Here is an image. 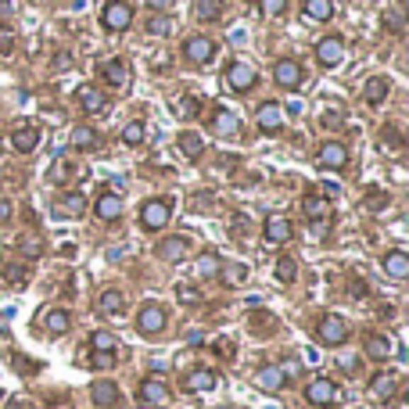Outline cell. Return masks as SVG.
<instances>
[{
    "label": "cell",
    "instance_id": "obj_19",
    "mask_svg": "<svg viewBox=\"0 0 409 409\" xmlns=\"http://www.w3.org/2000/svg\"><path fill=\"white\" fill-rule=\"evenodd\" d=\"M90 398H94V405L108 409V405H115V402H119V384H115V381H94Z\"/></svg>",
    "mask_w": 409,
    "mask_h": 409
},
{
    "label": "cell",
    "instance_id": "obj_23",
    "mask_svg": "<svg viewBox=\"0 0 409 409\" xmlns=\"http://www.w3.org/2000/svg\"><path fill=\"white\" fill-rule=\"evenodd\" d=\"M395 388H398L395 374H377V377L370 381V395L381 398V402H391V398H395Z\"/></svg>",
    "mask_w": 409,
    "mask_h": 409
},
{
    "label": "cell",
    "instance_id": "obj_43",
    "mask_svg": "<svg viewBox=\"0 0 409 409\" xmlns=\"http://www.w3.org/2000/svg\"><path fill=\"white\" fill-rule=\"evenodd\" d=\"M4 280H11L15 287L26 284V266L22 262H4Z\"/></svg>",
    "mask_w": 409,
    "mask_h": 409
},
{
    "label": "cell",
    "instance_id": "obj_4",
    "mask_svg": "<svg viewBox=\"0 0 409 409\" xmlns=\"http://www.w3.org/2000/svg\"><path fill=\"white\" fill-rule=\"evenodd\" d=\"M169 212H172V205H169L165 198H151V201H144V208H140V226H144V230H162V226L169 223Z\"/></svg>",
    "mask_w": 409,
    "mask_h": 409
},
{
    "label": "cell",
    "instance_id": "obj_38",
    "mask_svg": "<svg viewBox=\"0 0 409 409\" xmlns=\"http://www.w3.org/2000/svg\"><path fill=\"white\" fill-rule=\"evenodd\" d=\"M219 269H223V259H219L215 252H205V255L198 259V273H201V276H219Z\"/></svg>",
    "mask_w": 409,
    "mask_h": 409
},
{
    "label": "cell",
    "instance_id": "obj_33",
    "mask_svg": "<svg viewBox=\"0 0 409 409\" xmlns=\"http://www.w3.org/2000/svg\"><path fill=\"white\" fill-rule=\"evenodd\" d=\"M302 205H306V215H309V219H316V223H320V219H327V212H330V205H327V198H323V194H306V201H302Z\"/></svg>",
    "mask_w": 409,
    "mask_h": 409
},
{
    "label": "cell",
    "instance_id": "obj_13",
    "mask_svg": "<svg viewBox=\"0 0 409 409\" xmlns=\"http://www.w3.org/2000/svg\"><path fill=\"white\" fill-rule=\"evenodd\" d=\"M316 162H320V169H344V165H348V151H344L341 140H327V144L320 147Z\"/></svg>",
    "mask_w": 409,
    "mask_h": 409
},
{
    "label": "cell",
    "instance_id": "obj_34",
    "mask_svg": "<svg viewBox=\"0 0 409 409\" xmlns=\"http://www.w3.org/2000/svg\"><path fill=\"white\" fill-rule=\"evenodd\" d=\"M194 15H198L201 22L223 18V0H198V4H194Z\"/></svg>",
    "mask_w": 409,
    "mask_h": 409
},
{
    "label": "cell",
    "instance_id": "obj_17",
    "mask_svg": "<svg viewBox=\"0 0 409 409\" xmlns=\"http://www.w3.org/2000/svg\"><path fill=\"white\" fill-rule=\"evenodd\" d=\"M94 212L104 219V223H111V219H119L123 215V194H115V191H108V194H101L97 201H94Z\"/></svg>",
    "mask_w": 409,
    "mask_h": 409
},
{
    "label": "cell",
    "instance_id": "obj_25",
    "mask_svg": "<svg viewBox=\"0 0 409 409\" xmlns=\"http://www.w3.org/2000/svg\"><path fill=\"white\" fill-rule=\"evenodd\" d=\"M255 384H259V388H266V391H280V388L287 384V377H284V370H280V366H262V370L255 374Z\"/></svg>",
    "mask_w": 409,
    "mask_h": 409
},
{
    "label": "cell",
    "instance_id": "obj_45",
    "mask_svg": "<svg viewBox=\"0 0 409 409\" xmlns=\"http://www.w3.org/2000/svg\"><path fill=\"white\" fill-rule=\"evenodd\" d=\"M177 298H180L184 306H198V302H201L198 287H191V284H180V287H177Z\"/></svg>",
    "mask_w": 409,
    "mask_h": 409
},
{
    "label": "cell",
    "instance_id": "obj_32",
    "mask_svg": "<svg viewBox=\"0 0 409 409\" xmlns=\"http://www.w3.org/2000/svg\"><path fill=\"white\" fill-rule=\"evenodd\" d=\"M180 151H184L191 162H198V158L205 155V140H201L198 133H180Z\"/></svg>",
    "mask_w": 409,
    "mask_h": 409
},
{
    "label": "cell",
    "instance_id": "obj_5",
    "mask_svg": "<svg viewBox=\"0 0 409 409\" xmlns=\"http://www.w3.org/2000/svg\"><path fill=\"white\" fill-rule=\"evenodd\" d=\"M273 79H276V86H284V90H298V86H302V65L295 62V57H280L276 69H273Z\"/></svg>",
    "mask_w": 409,
    "mask_h": 409
},
{
    "label": "cell",
    "instance_id": "obj_26",
    "mask_svg": "<svg viewBox=\"0 0 409 409\" xmlns=\"http://www.w3.org/2000/svg\"><path fill=\"white\" fill-rule=\"evenodd\" d=\"M184 255H187V241L184 237H169V241L158 245V259H165V262H180Z\"/></svg>",
    "mask_w": 409,
    "mask_h": 409
},
{
    "label": "cell",
    "instance_id": "obj_37",
    "mask_svg": "<svg viewBox=\"0 0 409 409\" xmlns=\"http://www.w3.org/2000/svg\"><path fill=\"white\" fill-rule=\"evenodd\" d=\"M219 280H223L226 287H237V284L248 280V266H223V269H219Z\"/></svg>",
    "mask_w": 409,
    "mask_h": 409
},
{
    "label": "cell",
    "instance_id": "obj_49",
    "mask_svg": "<svg viewBox=\"0 0 409 409\" xmlns=\"http://www.w3.org/2000/svg\"><path fill=\"white\" fill-rule=\"evenodd\" d=\"M15 50V36L8 29H0V54H11Z\"/></svg>",
    "mask_w": 409,
    "mask_h": 409
},
{
    "label": "cell",
    "instance_id": "obj_54",
    "mask_svg": "<svg viewBox=\"0 0 409 409\" xmlns=\"http://www.w3.org/2000/svg\"><path fill=\"white\" fill-rule=\"evenodd\" d=\"M341 370L344 374H356V359H341Z\"/></svg>",
    "mask_w": 409,
    "mask_h": 409
},
{
    "label": "cell",
    "instance_id": "obj_8",
    "mask_svg": "<svg viewBox=\"0 0 409 409\" xmlns=\"http://www.w3.org/2000/svg\"><path fill=\"white\" fill-rule=\"evenodd\" d=\"M226 86L237 90V94H248V90L255 86V69L245 65V62H233V65L226 69Z\"/></svg>",
    "mask_w": 409,
    "mask_h": 409
},
{
    "label": "cell",
    "instance_id": "obj_2",
    "mask_svg": "<svg viewBox=\"0 0 409 409\" xmlns=\"http://www.w3.org/2000/svg\"><path fill=\"white\" fill-rule=\"evenodd\" d=\"M101 22H104L111 33H126V29L133 26V8L126 4V0H108Z\"/></svg>",
    "mask_w": 409,
    "mask_h": 409
},
{
    "label": "cell",
    "instance_id": "obj_10",
    "mask_svg": "<svg viewBox=\"0 0 409 409\" xmlns=\"http://www.w3.org/2000/svg\"><path fill=\"white\" fill-rule=\"evenodd\" d=\"M54 212L65 215V219H79V215L86 212V194H83V191H65L62 198L54 201Z\"/></svg>",
    "mask_w": 409,
    "mask_h": 409
},
{
    "label": "cell",
    "instance_id": "obj_11",
    "mask_svg": "<svg viewBox=\"0 0 409 409\" xmlns=\"http://www.w3.org/2000/svg\"><path fill=\"white\" fill-rule=\"evenodd\" d=\"M137 395H140V402H144V405H165V402L172 398V391H169V384H165L162 377H147V381L140 384V391H137Z\"/></svg>",
    "mask_w": 409,
    "mask_h": 409
},
{
    "label": "cell",
    "instance_id": "obj_27",
    "mask_svg": "<svg viewBox=\"0 0 409 409\" xmlns=\"http://www.w3.org/2000/svg\"><path fill=\"white\" fill-rule=\"evenodd\" d=\"M47 177H50V184H57V187H62V184H69V180L76 177V165H72L69 158H54V165H50V172H47Z\"/></svg>",
    "mask_w": 409,
    "mask_h": 409
},
{
    "label": "cell",
    "instance_id": "obj_44",
    "mask_svg": "<svg viewBox=\"0 0 409 409\" xmlns=\"http://www.w3.org/2000/svg\"><path fill=\"white\" fill-rule=\"evenodd\" d=\"M18 248H22V255H26V259H36V255L43 252V241H40V237H33V233H26Z\"/></svg>",
    "mask_w": 409,
    "mask_h": 409
},
{
    "label": "cell",
    "instance_id": "obj_24",
    "mask_svg": "<svg viewBox=\"0 0 409 409\" xmlns=\"http://www.w3.org/2000/svg\"><path fill=\"white\" fill-rule=\"evenodd\" d=\"M384 273H388V276H395V280L409 276V255H405V252H398V248H395V252H388V255H384Z\"/></svg>",
    "mask_w": 409,
    "mask_h": 409
},
{
    "label": "cell",
    "instance_id": "obj_40",
    "mask_svg": "<svg viewBox=\"0 0 409 409\" xmlns=\"http://www.w3.org/2000/svg\"><path fill=\"white\" fill-rule=\"evenodd\" d=\"M144 137H147L144 123H126V126H123V144L137 147V144H144Z\"/></svg>",
    "mask_w": 409,
    "mask_h": 409
},
{
    "label": "cell",
    "instance_id": "obj_41",
    "mask_svg": "<svg viewBox=\"0 0 409 409\" xmlns=\"http://www.w3.org/2000/svg\"><path fill=\"white\" fill-rule=\"evenodd\" d=\"M172 111H177L180 119H194V115H198V101L194 97H177V101H172Z\"/></svg>",
    "mask_w": 409,
    "mask_h": 409
},
{
    "label": "cell",
    "instance_id": "obj_18",
    "mask_svg": "<svg viewBox=\"0 0 409 409\" xmlns=\"http://www.w3.org/2000/svg\"><path fill=\"white\" fill-rule=\"evenodd\" d=\"M212 130L215 133H237L241 130V115L237 111H230V108H212Z\"/></svg>",
    "mask_w": 409,
    "mask_h": 409
},
{
    "label": "cell",
    "instance_id": "obj_30",
    "mask_svg": "<svg viewBox=\"0 0 409 409\" xmlns=\"http://www.w3.org/2000/svg\"><path fill=\"white\" fill-rule=\"evenodd\" d=\"M366 356H370V359H388V356H391V341H388L384 334H370V337H366Z\"/></svg>",
    "mask_w": 409,
    "mask_h": 409
},
{
    "label": "cell",
    "instance_id": "obj_22",
    "mask_svg": "<svg viewBox=\"0 0 409 409\" xmlns=\"http://www.w3.org/2000/svg\"><path fill=\"white\" fill-rule=\"evenodd\" d=\"M104 79L111 83V86H119V90H126L130 86V65L126 62H119V57H115V62H104Z\"/></svg>",
    "mask_w": 409,
    "mask_h": 409
},
{
    "label": "cell",
    "instance_id": "obj_6",
    "mask_svg": "<svg viewBox=\"0 0 409 409\" xmlns=\"http://www.w3.org/2000/svg\"><path fill=\"white\" fill-rule=\"evenodd\" d=\"M184 54H187V62L191 65H212V57H215V43L208 36H191L184 43Z\"/></svg>",
    "mask_w": 409,
    "mask_h": 409
},
{
    "label": "cell",
    "instance_id": "obj_39",
    "mask_svg": "<svg viewBox=\"0 0 409 409\" xmlns=\"http://www.w3.org/2000/svg\"><path fill=\"white\" fill-rule=\"evenodd\" d=\"M90 348H94V352H115V334L94 330V334H90Z\"/></svg>",
    "mask_w": 409,
    "mask_h": 409
},
{
    "label": "cell",
    "instance_id": "obj_16",
    "mask_svg": "<svg viewBox=\"0 0 409 409\" xmlns=\"http://www.w3.org/2000/svg\"><path fill=\"white\" fill-rule=\"evenodd\" d=\"M219 384V377L212 374V370H205V366H198V370H191L187 377H184V391H191V395H198V391H212Z\"/></svg>",
    "mask_w": 409,
    "mask_h": 409
},
{
    "label": "cell",
    "instance_id": "obj_28",
    "mask_svg": "<svg viewBox=\"0 0 409 409\" xmlns=\"http://www.w3.org/2000/svg\"><path fill=\"white\" fill-rule=\"evenodd\" d=\"M306 15L313 22H330L334 18V0H306Z\"/></svg>",
    "mask_w": 409,
    "mask_h": 409
},
{
    "label": "cell",
    "instance_id": "obj_20",
    "mask_svg": "<svg viewBox=\"0 0 409 409\" xmlns=\"http://www.w3.org/2000/svg\"><path fill=\"white\" fill-rule=\"evenodd\" d=\"M262 233H266L269 245H284V241H291V223L284 215H269L266 226H262Z\"/></svg>",
    "mask_w": 409,
    "mask_h": 409
},
{
    "label": "cell",
    "instance_id": "obj_51",
    "mask_svg": "<svg viewBox=\"0 0 409 409\" xmlns=\"http://www.w3.org/2000/svg\"><path fill=\"white\" fill-rule=\"evenodd\" d=\"M388 29H391V33H402V18H398V11L388 15Z\"/></svg>",
    "mask_w": 409,
    "mask_h": 409
},
{
    "label": "cell",
    "instance_id": "obj_35",
    "mask_svg": "<svg viewBox=\"0 0 409 409\" xmlns=\"http://www.w3.org/2000/svg\"><path fill=\"white\" fill-rule=\"evenodd\" d=\"M72 147L94 151V147H97V133H94L90 126H76V130H72Z\"/></svg>",
    "mask_w": 409,
    "mask_h": 409
},
{
    "label": "cell",
    "instance_id": "obj_7",
    "mask_svg": "<svg viewBox=\"0 0 409 409\" xmlns=\"http://www.w3.org/2000/svg\"><path fill=\"white\" fill-rule=\"evenodd\" d=\"M306 398L313 402V405H334L337 402V384L334 381H327V377H316V381H309V388H306Z\"/></svg>",
    "mask_w": 409,
    "mask_h": 409
},
{
    "label": "cell",
    "instance_id": "obj_47",
    "mask_svg": "<svg viewBox=\"0 0 409 409\" xmlns=\"http://www.w3.org/2000/svg\"><path fill=\"white\" fill-rule=\"evenodd\" d=\"M147 8H151L155 15H169L172 8H177V0H147Z\"/></svg>",
    "mask_w": 409,
    "mask_h": 409
},
{
    "label": "cell",
    "instance_id": "obj_50",
    "mask_svg": "<svg viewBox=\"0 0 409 409\" xmlns=\"http://www.w3.org/2000/svg\"><path fill=\"white\" fill-rule=\"evenodd\" d=\"M384 205H388V194H384V191H381V194L370 191V208H384Z\"/></svg>",
    "mask_w": 409,
    "mask_h": 409
},
{
    "label": "cell",
    "instance_id": "obj_36",
    "mask_svg": "<svg viewBox=\"0 0 409 409\" xmlns=\"http://www.w3.org/2000/svg\"><path fill=\"white\" fill-rule=\"evenodd\" d=\"M295 276H298V262L291 259V255H280V259H276V280H280V284H291Z\"/></svg>",
    "mask_w": 409,
    "mask_h": 409
},
{
    "label": "cell",
    "instance_id": "obj_48",
    "mask_svg": "<svg viewBox=\"0 0 409 409\" xmlns=\"http://www.w3.org/2000/svg\"><path fill=\"white\" fill-rule=\"evenodd\" d=\"M94 366L97 370H111L115 366V352H94Z\"/></svg>",
    "mask_w": 409,
    "mask_h": 409
},
{
    "label": "cell",
    "instance_id": "obj_21",
    "mask_svg": "<svg viewBox=\"0 0 409 409\" xmlns=\"http://www.w3.org/2000/svg\"><path fill=\"white\" fill-rule=\"evenodd\" d=\"M123 306H126L123 291H115V287L101 291V298H97V313H101V316H119V313H123Z\"/></svg>",
    "mask_w": 409,
    "mask_h": 409
},
{
    "label": "cell",
    "instance_id": "obj_29",
    "mask_svg": "<svg viewBox=\"0 0 409 409\" xmlns=\"http://www.w3.org/2000/svg\"><path fill=\"white\" fill-rule=\"evenodd\" d=\"M43 327H47L50 334H65V330L72 327V316H69L65 309H50L47 320H43Z\"/></svg>",
    "mask_w": 409,
    "mask_h": 409
},
{
    "label": "cell",
    "instance_id": "obj_9",
    "mask_svg": "<svg viewBox=\"0 0 409 409\" xmlns=\"http://www.w3.org/2000/svg\"><path fill=\"white\" fill-rule=\"evenodd\" d=\"M316 57H320V65H327V69L341 65V62H344V40H341V36L320 40V43H316Z\"/></svg>",
    "mask_w": 409,
    "mask_h": 409
},
{
    "label": "cell",
    "instance_id": "obj_3",
    "mask_svg": "<svg viewBox=\"0 0 409 409\" xmlns=\"http://www.w3.org/2000/svg\"><path fill=\"white\" fill-rule=\"evenodd\" d=\"M165 309L158 306V302H147L140 313H137V330L144 334V337H155V334H162L165 330Z\"/></svg>",
    "mask_w": 409,
    "mask_h": 409
},
{
    "label": "cell",
    "instance_id": "obj_55",
    "mask_svg": "<svg viewBox=\"0 0 409 409\" xmlns=\"http://www.w3.org/2000/svg\"><path fill=\"white\" fill-rule=\"evenodd\" d=\"M4 409H26V405H22V402H8Z\"/></svg>",
    "mask_w": 409,
    "mask_h": 409
},
{
    "label": "cell",
    "instance_id": "obj_52",
    "mask_svg": "<svg viewBox=\"0 0 409 409\" xmlns=\"http://www.w3.org/2000/svg\"><path fill=\"white\" fill-rule=\"evenodd\" d=\"M11 219V201H0V223Z\"/></svg>",
    "mask_w": 409,
    "mask_h": 409
},
{
    "label": "cell",
    "instance_id": "obj_53",
    "mask_svg": "<svg viewBox=\"0 0 409 409\" xmlns=\"http://www.w3.org/2000/svg\"><path fill=\"white\" fill-rule=\"evenodd\" d=\"M0 18H11V0H0Z\"/></svg>",
    "mask_w": 409,
    "mask_h": 409
},
{
    "label": "cell",
    "instance_id": "obj_42",
    "mask_svg": "<svg viewBox=\"0 0 409 409\" xmlns=\"http://www.w3.org/2000/svg\"><path fill=\"white\" fill-rule=\"evenodd\" d=\"M147 33H151V36H169V33H172V22H169L165 15H155V18H147Z\"/></svg>",
    "mask_w": 409,
    "mask_h": 409
},
{
    "label": "cell",
    "instance_id": "obj_15",
    "mask_svg": "<svg viewBox=\"0 0 409 409\" xmlns=\"http://www.w3.org/2000/svg\"><path fill=\"white\" fill-rule=\"evenodd\" d=\"M76 101L83 104V111H94V115L108 111V97H104L97 86H90V83H83V86L76 90Z\"/></svg>",
    "mask_w": 409,
    "mask_h": 409
},
{
    "label": "cell",
    "instance_id": "obj_1",
    "mask_svg": "<svg viewBox=\"0 0 409 409\" xmlns=\"http://www.w3.org/2000/svg\"><path fill=\"white\" fill-rule=\"evenodd\" d=\"M316 337H320L327 348H337V344L348 341V323H344L337 313H327V316L320 320V327H316Z\"/></svg>",
    "mask_w": 409,
    "mask_h": 409
},
{
    "label": "cell",
    "instance_id": "obj_14",
    "mask_svg": "<svg viewBox=\"0 0 409 409\" xmlns=\"http://www.w3.org/2000/svg\"><path fill=\"white\" fill-rule=\"evenodd\" d=\"M259 130H262V133H280V130H284V108H280L276 101L259 104Z\"/></svg>",
    "mask_w": 409,
    "mask_h": 409
},
{
    "label": "cell",
    "instance_id": "obj_31",
    "mask_svg": "<svg viewBox=\"0 0 409 409\" xmlns=\"http://www.w3.org/2000/svg\"><path fill=\"white\" fill-rule=\"evenodd\" d=\"M363 97H366V104H381V101L388 97V79H384V76H374V79L363 86Z\"/></svg>",
    "mask_w": 409,
    "mask_h": 409
},
{
    "label": "cell",
    "instance_id": "obj_12",
    "mask_svg": "<svg viewBox=\"0 0 409 409\" xmlns=\"http://www.w3.org/2000/svg\"><path fill=\"white\" fill-rule=\"evenodd\" d=\"M40 140H43V133H40L36 126H15V130H11V147H15L18 155H33V151L40 147Z\"/></svg>",
    "mask_w": 409,
    "mask_h": 409
},
{
    "label": "cell",
    "instance_id": "obj_46",
    "mask_svg": "<svg viewBox=\"0 0 409 409\" xmlns=\"http://www.w3.org/2000/svg\"><path fill=\"white\" fill-rule=\"evenodd\" d=\"M284 8H287V0H262V15H269V18L284 15Z\"/></svg>",
    "mask_w": 409,
    "mask_h": 409
}]
</instances>
